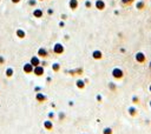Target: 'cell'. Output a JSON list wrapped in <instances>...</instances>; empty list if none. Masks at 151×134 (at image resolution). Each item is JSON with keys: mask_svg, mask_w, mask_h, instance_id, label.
<instances>
[{"mask_svg": "<svg viewBox=\"0 0 151 134\" xmlns=\"http://www.w3.org/2000/svg\"><path fill=\"white\" fill-rule=\"evenodd\" d=\"M136 60H137L138 63H144V61H145V55H144V53H142V52L137 53V54H136Z\"/></svg>", "mask_w": 151, "mask_h": 134, "instance_id": "cell-1", "label": "cell"}, {"mask_svg": "<svg viewBox=\"0 0 151 134\" xmlns=\"http://www.w3.org/2000/svg\"><path fill=\"white\" fill-rule=\"evenodd\" d=\"M129 113H130L131 116H136L137 115V109L135 107H130L129 108Z\"/></svg>", "mask_w": 151, "mask_h": 134, "instance_id": "cell-2", "label": "cell"}, {"mask_svg": "<svg viewBox=\"0 0 151 134\" xmlns=\"http://www.w3.org/2000/svg\"><path fill=\"white\" fill-rule=\"evenodd\" d=\"M132 102L133 104H138V102H139V98H138V96H133V98H132Z\"/></svg>", "mask_w": 151, "mask_h": 134, "instance_id": "cell-3", "label": "cell"}, {"mask_svg": "<svg viewBox=\"0 0 151 134\" xmlns=\"http://www.w3.org/2000/svg\"><path fill=\"white\" fill-rule=\"evenodd\" d=\"M143 6H144V4H143V3H139V4H138V8H139V9H142V8H143Z\"/></svg>", "mask_w": 151, "mask_h": 134, "instance_id": "cell-4", "label": "cell"}, {"mask_svg": "<svg viewBox=\"0 0 151 134\" xmlns=\"http://www.w3.org/2000/svg\"><path fill=\"white\" fill-rule=\"evenodd\" d=\"M149 91L151 92V85H150V86H149Z\"/></svg>", "mask_w": 151, "mask_h": 134, "instance_id": "cell-5", "label": "cell"}, {"mask_svg": "<svg viewBox=\"0 0 151 134\" xmlns=\"http://www.w3.org/2000/svg\"><path fill=\"white\" fill-rule=\"evenodd\" d=\"M149 105H150V108H151V100H150V102H149Z\"/></svg>", "mask_w": 151, "mask_h": 134, "instance_id": "cell-6", "label": "cell"}, {"mask_svg": "<svg viewBox=\"0 0 151 134\" xmlns=\"http://www.w3.org/2000/svg\"><path fill=\"white\" fill-rule=\"evenodd\" d=\"M150 68H151V63H150Z\"/></svg>", "mask_w": 151, "mask_h": 134, "instance_id": "cell-7", "label": "cell"}]
</instances>
